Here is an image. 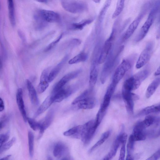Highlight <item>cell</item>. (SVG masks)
<instances>
[{
  "instance_id": "6da1fadb",
  "label": "cell",
  "mask_w": 160,
  "mask_h": 160,
  "mask_svg": "<svg viewBox=\"0 0 160 160\" xmlns=\"http://www.w3.org/2000/svg\"><path fill=\"white\" fill-rule=\"evenodd\" d=\"M148 74L149 72L147 70L139 71L124 81L122 89L130 91L137 89Z\"/></svg>"
},
{
  "instance_id": "7a4b0ae2",
  "label": "cell",
  "mask_w": 160,
  "mask_h": 160,
  "mask_svg": "<svg viewBox=\"0 0 160 160\" xmlns=\"http://www.w3.org/2000/svg\"><path fill=\"white\" fill-rule=\"evenodd\" d=\"M159 4L157 2L151 10L148 17L135 37L134 41L138 42L142 40L147 34L158 12Z\"/></svg>"
},
{
  "instance_id": "3957f363",
  "label": "cell",
  "mask_w": 160,
  "mask_h": 160,
  "mask_svg": "<svg viewBox=\"0 0 160 160\" xmlns=\"http://www.w3.org/2000/svg\"><path fill=\"white\" fill-rule=\"evenodd\" d=\"M99 125L95 120H90L82 125L81 139L84 145L89 143Z\"/></svg>"
},
{
  "instance_id": "277c9868",
  "label": "cell",
  "mask_w": 160,
  "mask_h": 160,
  "mask_svg": "<svg viewBox=\"0 0 160 160\" xmlns=\"http://www.w3.org/2000/svg\"><path fill=\"white\" fill-rule=\"evenodd\" d=\"M61 5L65 10L73 13L82 12L87 9V5L82 1L61 0Z\"/></svg>"
},
{
  "instance_id": "5b68a950",
  "label": "cell",
  "mask_w": 160,
  "mask_h": 160,
  "mask_svg": "<svg viewBox=\"0 0 160 160\" xmlns=\"http://www.w3.org/2000/svg\"><path fill=\"white\" fill-rule=\"evenodd\" d=\"M149 6V3H146L144 5L140 12L129 25L125 32L122 38V42L126 41L132 36L137 28L142 19L146 14Z\"/></svg>"
},
{
  "instance_id": "8992f818",
  "label": "cell",
  "mask_w": 160,
  "mask_h": 160,
  "mask_svg": "<svg viewBox=\"0 0 160 160\" xmlns=\"http://www.w3.org/2000/svg\"><path fill=\"white\" fill-rule=\"evenodd\" d=\"M132 61L129 58L123 59L116 69L112 82L117 85L126 73L131 68Z\"/></svg>"
},
{
  "instance_id": "52a82bcc",
  "label": "cell",
  "mask_w": 160,
  "mask_h": 160,
  "mask_svg": "<svg viewBox=\"0 0 160 160\" xmlns=\"http://www.w3.org/2000/svg\"><path fill=\"white\" fill-rule=\"evenodd\" d=\"M153 48V44L152 42L147 44L137 61L136 67L137 69L141 68L148 62L152 56Z\"/></svg>"
},
{
  "instance_id": "ba28073f",
  "label": "cell",
  "mask_w": 160,
  "mask_h": 160,
  "mask_svg": "<svg viewBox=\"0 0 160 160\" xmlns=\"http://www.w3.org/2000/svg\"><path fill=\"white\" fill-rule=\"evenodd\" d=\"M122 96L128 113L132 114L134 112V101L139 99L137 94L122 88Z\"/></svg>"
},
{
  "instance_id": "9c48e42d",
  "label": "cell",
  "mask_w": 160,
  "mask_h": 160,
  "mask_svg": "<svg viewBox=\"0 0 160 160\" xmlns=\"http://www.w3.org/2000/svg\"><path fill=\"white\" fill-rule=\"evenodd\" d=\"M115 36L114 29L112 31L109 38L105 41L101 50L98 59V63L101 64L104 62L108 58V56L111 50L113 41Z\"/></svg>"
},
{
  "instance_id": "30bf717a",
  "label": "cell",
  "mask_w": 160,
  "mask_h": 160,
  "mask_svg": "<svg viewBox=\"0 0 160 160\" xmlns=\"http://www.w3.org/2000/svg\"><path fill=\"white\" fill-rule=\"evenodd\" d=\"M127 139V134L124 132H121L117 136L109 152L105 158L108 160H111L115 156L119 147L122 144L126 143Z\"/></svg>"
},
{
  "instance_id": "8fae6325",
  "label": "cell",
  "mask_w": 160,
  "mask_h": 160,
  "mask_svg": "<svg viewBox=\"0 0 160 160\" xmlns=\"http://www.w3.org/2000/svg\"><path fill=\"white\" fill-rule=\"evenodd\" d=\"M82 70L78 69L70 72L63 76L55 85L51 95H53L65 87L70 81L77 77L81 72Z\"/></svg>"
},
{
  "instance_id": "7c38bea8",
  "label": "cell",
  "mask_w": 160,
  "mask_h": 160,
  "mask_svg": "<svg viewBox=\"0 0 160 160\" xmlns=\"http://www.w3.org/2000/svg\"><path fill=\"white\" fill-rule=\"evenodd\" d=\"M77 88L76 85H73L66 87H64L55 94L50 95L53 103L59 102L70 96Z\"/></svg>"
},
{
  "instance_id": "4fadbf2b",
  "label": "cell",
  "mask_w": 160,
  "mask_h": 160,
  "mask_svg": "<svg viewBox=\"0 0 160 160\" xmlns=\"http://www.w3.org/2000/svg\"><path fill=\"white\" fill-rule=\"evenodd\" d=\"M116 86L111 82L108 87L104 96L102 103L98 111L100 113L104 115L105 114Z\"/></svg>"
},
{
  "instance_id": "5bb4252c",
  "label": "cell",
  "mask_w": 160,
  "mask_h": 160,
  "mask_svg": "<svg viewBox=\"0 0 160 160\" xmlns=\"http://www.w3.org/2000/svg\"><path fill=\"white\" fill-rule=\"evenodd\" d=\"M135 141L145 140L147 137L146 128L142 121L137 122L135 125L131 134Z\"/></svg>"
},
{
  "instance_id": "9a60e30c",
  "label": "cell",
  "mask_w": 160,
  "mask_h": 160,
  "mask_svg": "<svg viewBox=\"0 0 160 160\" xmlns=\"http://www.w3.org/2000/svg\"><path fill=\"white\" fill-rule=\"evenodd\" d=\"M37 11L41 18L48 23L58 22L60 20L61 17L60 15L53 11L41 9Z\"/></svg>"
},
{
  "instance_id": "2e32d148",
  "label": "cell",
  "mask_w": 160,
  "mask_h": 160,
  "mask_svg": "<svg viewBox=\"0 0 160 160\" xmlns=\"http://www.w3.org/2000/svg\"><path fill=\"white\" fill-rule=\"evenodd\" d=\"M55 111L52 108L48 112L43 120L39 122L40 127L38 139H39L42 136L44 131L48 128L52 123L54 118Z\"/></svg>"
},
{
  "instance_id": "e0dca14e",
  "label": "cell",
  "mask_w": 160,
  "mask_h": 160,
  "mask_svg": "<svg viewBox=\"0 0 160 160\" xmlns=\"http://www.w3.org/2000/svg\"><path fill=\"white\" fill-rule=\"evenodd\" d=\"M96 103V100L93 91L87 97L79 102L77 104L79 109H89L93 108Z\"/></svg>"
},
{
  "instance_id": "ac0fdd59",
  "label": "cell",
  "mask_w": 160,
  "mask_h": 160,
  "mask_svg": "<svg viewBox=\"0 0 160 160\" xmlns=\"http://www.w3.org/2000/svg\"><path fill=\"white\" fill-rule=\"evenodd\" d=\"M49 69L47 68L42 72L40 78V82L37 87V91L39 93L43 92L49 86L48 76Z\"/></svg>"
},
{
  "instance_id": "d6986e66",
  "label": "cell",
  "mask_w": 160,
  "mask_h": 160,
  "mask_svg": "<svg viewBox=\"0 0 160 160\" xmlns=\"http://www.w3.org/2000/svg\"><path fill=\"white\" fill-rule=\"evenodd\" d=\"M17 103L21 112L24 121L27 122V117L26 111L25 109L24 102L23 98L22 91L21 88H18L16 94Z\"/></svg>"
},
{
  "instance_id": "ffe728a7",
  "label": "cell",
  "mask_w": 160,
  "mask_h": 160,
  "mask_svg": "<svg viewBox=\"0 0 160 160\" xmlns=\"http://www.w3.org/2000/svg\"><path fill=\"white\" fill-rule=\"evenodd\" d=\"M68 55L65 56L49 72L48 76L49 82H51L56 78L68 60Z\"/></svg>"
},
{
  "instance_id": "44dd1931",
  "label": "cell",
  "mask_w": 160,
  "mask_h": 160,
  "mask_svg": "<svg viewBox=\"0 0 160 160\" xmlns=\"http://www.w3.org/2000/svg\"><path fill=\"white\" fill-rule=\"evenodd\" d=\"M97 63V61L95 60L91 64L89 78V85L90 89H93L97 80L98 71Z\"/></svg>"
},
{
  "instance_id": "7402d4cb",
  "label": "cell",
  "mask_w": 160,
  "mask_h": 160,
  "mask_svg": "<svg viewBox=\"0 0 160 160\" xmlns=\"http://www.w3.org/2000/svg\"><path fill=\"white\" fill-rule=\"evenodd\" d=\"M30 101L32 104L37 106L39 101L35 89L31 82L28 79L26 81Z\"/></svg>"
},
{
  "instance_id": "603a6c76",
  "label": "cell",
  "mask_w": 160,
  "mask_h": 160,
  "mask_svg": "<svg viewBox=\"0 0 160 160\" xmlns=\"http://www.w3.org/2000/svg\"><path fill=\"white\" fill-rule=\"evenodd\" d=\"M68 151V148L62 142H58L54 145L53 151V156L59 158L66 154Z\"/></svg>"
},
{
  "instance_id": "cb8c5ba5",
  "label": "cell",
  "mask_w": 160,
  "mask_h": 160,
  "mask_svg": "<svg viewBox=\"0 0 160 160\" xmlns=\"http://www.w3.org/2000/svg\"><path fill=\"white\" fill-rule=\"evenodd\" d=\"M160 111V104H157L147 107L142 109L137 115V117L147 116L154 113H158Z\"/></svg>"
},
{
  "instance_id": "d4e9b609",
  "label": "cell",
  "mask_w": 160,
  "mask_h": 160,
  "mask_svg": "<svg viewBox=\"0 0 160 160\" xmlns=\"http://www.w3.org/2000/svg\"><path fill=\"white\" fill-rule=\"evenodd\" d=\"M52 103L51 95L48 96L37 110L35 113L34 117L36 118L45 112Z\"/></svg>"
},
{
  "instance_id": "484cf974",
  "label": "cell",
  "mask_w": 160,
  "mask_h": 160,
  "mask_svg": "<svg viewBox=\"0 0 160 160\" xmlns=\"http://www.w3.org/2000/svg\"><path fill=\"white\" fill-rule=\"evenodd\" d=\"M82 125L74 127L64 132L63 134L67 137H71L76 138H81Z\"/></svg>"
},
{
  "instance_id": "4316f807",
  "label": "cell",
  "mask_w": 160,
  "mask_h": 160,
  "mask_svg": "<svg viewBox=\"0 0 160 160\" xmlns=\"http://www.w3.org/2000/svg\"><path fill=\"white\" fill-rule=\"evenodd\" d=\"M160 83V78H157L154 80L148 87L146 92L147 98H150L154 93Z\"/></svg>"
},
{
  "instance_id": "83f0119b",
  "label": "cell",
  "mask_w": 160,
  "mask_h": 160,
  "mask_svg": "<svg viewBox=\"0 0 160 160\" xmlns=\"http://www.w3.org/2000/svg\"><path fill=\"white\" fill-rule=\"evenodd\" d=\"M112 132L111 130H109L104 132L101 135L98 141L88 150V153H91L97 149L107 139Z\"/></svg>"
},
{
  "instance_id": "f1b7e54d",
  "label": "cell",
  "mask_w": 160,
  "mask_h": 160,
  "mask_svg": "<svg viewBox=\"0 0 160 160\" xmlns=\"http://www.w3.org/2000/svg\"><path fill=\"white\" fill-rule=\"evenodd\" d=\"M9 17L10 22L12 26L15 25V8L13 1L12 0L8 1Z\"/></svg>"
},
{
  "instance_id": "f546056e",
  "label": "cell",
  "mask_w": 160,
  "mask_h": 160,
  "mask_svg": "<svg viewBox=\"0 0 160 160\" xmlns=\"http://www.w3.org/2000/svg\"><path fill=\"white\" fill-rule=\"evenodd\" d=\"M88 58V54L84 52H81L71 59L68 62L69 64H73L85 61Z\"/></svg>"
},
{
  "instance_id": "4dcf8cb0",
  "label": "cell",
  "mask_w": 160,
  "mask_h": 160,
  "mask_svg": "<svg viewBox=\"0 0 160 160\" xmlns=\"http://www.w3.org/2000/svg\"><path fill=\"white\" fill-rule=\"evenodd\" d=\"M28 138L29 155L30 157L32 158L33 156L34 151V135L30 131L28 132Z\"/></svg>"
},
{
  "instance_id": "1f68e13d",
  "label": "cell",
  "mask_w": 160,
  "mask_h": 160,
  "mask_svg": "<svg viewBox=\"0 0 160 160\" xmlns=\"http://www.w3.org/2000/svg\"><path fill=\"white\" fill-rule=\"evenodd\" d=\"M93 21L92 19H87L78 23H73L72 25V28L74 30H81L87 25L91 23Z\"/></svg>"
},
{
  "instance_id": "d6a6232c",
  "label": "cell",
  "mask_w": 160,
  "mask_h": 160,
  "mask_svg": "<svg viewBox=\"0 0 160 160\" xmlns=\"http://www.w3.org/2000/svg\"><path fill=\"white\" fill-rule=\"evenodd\" d=\"M124 2L125 1L123 0L118 1L116 9L112 16V18H115L121 13L124 7Z\"/></svg>"
},
{
  "instance_id": "836d02e7",
  "label": "cell",
  "mask_w": 160,
  "mask_h": 160,
  "mask_svg": "<svg viewBox=\"0 0 160 160\" xmlns=\"http://www.w3.org/2000/svg\"><path fill=\"white\" fill-rule=\"evenodd\" d=\"M93 91V89L89 88V89L84 91L72 101V104H77L79 102L87 97Z\"/></svg>"
},
{
  "instance_id": "e575fe53",
  "label": "cell",
  "mask_w": 160,
  "mask_h": 160,
  "mask_svg": "<svg viewBox=\"0 0 160 160\" xmlns=\"http://www.w3.org/2000/svg\"><path fill=\"white\" fill-rule=\"evenodd\" d=\"M111 0H107L105 3L99 16V20L101 22L103 19L111 3Z\"/></svg>"
},
{
  "instance_id": "d590c367",
  "label": "cell",
  "mask_w": 160,
  "mask_h": 160,
  "mask_svg": "<svg viewBox=\"0 0 160 160\" xmlns=\"http://www.w3.org/2000/svg\"><path fill=\"white\" fill-rule=\"evenodd\" d=\"M16 140V138L13 137L3 144L0 148V154L10 148L14 143Z\"/></svg>"
},
{
  "instance_id": "8d00e7d4",
  "label": "cell",
  "mask_w": 160,
  "mask_h": 160,
  "mask_svg": "<svg viewBox=\"0 0 160 160\" xmlns=\"http://www.w3.org/2000/svg\"><path fill=\"white\" fill-rule=\"evenodd\" d=\"M27 121L28 122L30 128L34 131L39 130L40 127L39 122L36 121L34 119L28 117Z\"/></svg>"
},
{
  "instance_id": "74e56055",
  "label": "cell",
  "mask_w": 160,
  "mask_h": 160,
  "mask_svg": "<svg viewBox=\"0 0 160 160\" xmlns=\"http://www.w3.org/2000/svg\"><path fill=\"white\" fill-rule=\"evenodd\" d=\"M135 142L131 134L129 137L127 145V154H132L134 149Z\"/></svg>"
},
{
  "instance_id": "f35d334b",
  "label": "cell",
  "mask_w": 160,
  "mask_h": 160,
  "mask_svg": "<svg viewBox=\"0 0 160 160\" xmlns=\"http://www.w3.org/2000/svg\"><path fill=\"white\" fill-rule=\"evenodd\" d=\"M63 34H61L54 41L50 43L45 49V52H48L52 49L60 40Z\"/></svg>"
},
{
  "instance_id": "ab89813d",
  "label": "cell",
  "mask_w": 160,
  "mask_h": 160,
  "mask_svg": "<svg viewBox=\"0 0 160 160\" xmlns=\"http://www.w3.org/2000/svg\"><path fill=\"white\" fill-rule=\"evenodd\" d=\"M147 137L150 138H155L158 137L160 135L159 129H152L149 131L147 130Z\"/></svg>"
},
{
  "instance_id": "60d3db41",
  "label": "cell",
  "mask_w": 160,
  "mask_h": 160,
  "mask_svg": "<svg viewBox=\"0 0 160 160\" xmlns=\"http://www.w3.org/2000/svg\"><path fill=\"white\" fill-rule=\"evenodd\" d=\"M81 43L80 40L77 38L71 39L68 43V46L69 47H73L79 45Z\"/></svg>"
},
{
  "instance_id": "b9f144b4",
  "label": "cell",
  "mask_w": 160,
  "mask_h": 160,
  "mask_svg": "<svg viewBox=\"0 0 160 160\" xmlns=\"http://www.w3.org/2000/svg\"><path fill=\"white\" fill-rule=\"evenodd\" d=\"M9 137L8 133L0 134V148L3 144L7 141Z\"/></svg>"
},
{
  "instance_id": "7bdbcfd3",
  "label": "cell",
  "mask_w": 160,
  "mask_h": 160,
  "mask_svg": "<svg viewBox=\"0 0 160 160\" xmlns=\"http://www.w3.org/2000/svg\"><path fill=\"white\" fill-rule=\"evenodd\" d=\"M126 143H123L121 145V148L118 160H125Z\"/></svg>"
},
{
  "instance_id": "ee69618b",
  "label": "cell",
  "mask_w": 160,
  "mask_h": 160,
  "mask_svg": "<svg viewBox=\"0 0 160 160\" xmlns=\"http://www.w3.org/2000/svg\"><path fill=\"white\" fill-rule=\"evenodd\" d=\"M160 157V150L159 149L145 160H158Z\"/></svg>"
},
{
  "instance_id": "f6af8a7d",
  "label": "cell",
  "mask_w": 160,
  "mask_h": 160,
  "mask_svg": "<svg viewBox=\"0 0 160 160\" xmlns=\"http://www.w3.org/2000/svg\"><path fill=\"white\" fill-rule=\"evenodd\" d=\"M8 119L7 117H4L0 120V130L5 126Z\"/></svg>"
},
{
  "instance_id": "bcb514c9",
  "label": "cell",
  "mask_w": 160,
  "mask_h": 160,
  "mask_svg": "<svg viewBox=\"0 0 160 160\" xmlns=\"http://www.w3.org/2000/svg\"><path fill=\"white\" fill-rule=\"evenodd\" d=\"M4 109V104L2 99L0 97V112L2 111Z\"/></svg>"
},
{
  "instance_id": "7dc6e473",
  "label": "cell",
  "mask_w": 160,
  "mask_h": 160,
  "mask_svg": "<svg viewBox=\"0 0 160 160\" xmlns=\"http://www.w3.org/2000/svg\"><path fill=\"white\" fill-rule=\"evenodd\" d=\"M126 160H134L132 154H127Z\"/></svg>"
},
{
  "instance_id": "c3c4849f",
  "label": "cell",
  "mask_w": 160,
  "mask_h": 160,
  "mask_svg": "<svg viewBox=\"0 0 160 160\" xmlns=\"http://www.w3.org/2000/svg\"><path fill=\"white\" fill-rule=\"evenodd\" d=\"M60 160H74L71 156H67L62 158Z\"/></svg>"
},
{
  "instance_id": "681fc988",
  "label": "cell",
  "mask_w": 160,
  "mask_h": 160,
  "mask_svg": "<svg viewBox=\"0 0 160 160\" xmlns=\"http://www.w3.org/2000/svg\"><path fill=\"white\" fill-rule=\"evenodd\" d=\"M11 156V155H8L0 159V160H9Z\"/></svg>"
},
{
  "instance_id": "f907efd6",
  "label": "cell",
  "mask_w": 160,
  "mask_h": 160,
  "mask_svg": "<svg viewBox=\"0 0 160 160\" xmlns=\"http://www.w3.org/2000/svg\"><path fill=\"white\" fill-rule=\"evenodd\" d=\"M160 74V67H159L154 73V75L155 76L159 75Z\"/></svg>"
},
{
  "instance_id": "816d5d0a",
  "label": "cell",
  "mask_w": 160,
  "mask_h": 160,
  "mask_svg": "<svg viewBox=\"0 0 160 160\" xmlns=\"http://www.w3.org/2000/svg\"><path fill=\"white\" fill-rule=\"evenodd\" d=\"M38 2H42V3H46L48 1L47 0H40L38 1Z\"/></svg>"
},
{
  "instance_id": "f5cc1de1",
  "label": "cell",
  "mask_w": 160,
  "mask_h": 160,
  "mask_svg": "<svg viewBox=\"0 0 160 160\" xmlns=\"http://www.w3.org/2000/svg\"><path fill=\"white\" fill-rule=\"evenodd\" d=\"M93 1L95 3H98L100 2V0H93Z\"/></svg>"
},
{
  "instance_id": "db71d44e",
  "label": "cell",
  "mask_w": 160,
  "mask_h": 160,
  "mask_svg": "<svg viewBox=\"0 0 160 160\" xmlns=\"http://www.w3.org/2000/svg\"><path fill=\"white\" fill-rule=\"evenodd\" d=\"M47 160H53L52 158L50 157H49L47 158Z\"/></svg>"
},
{
  "instance_id": "11a10c76",
  "label": "cell",
  "mask_w": 160,
  "mask_h": 160,
  "mask_svg": "<svg viewBox=\"0 0 160 160\" xmlns=\"http://www.w3.org/2000/svg\"></svg>"
}]
</instances>
